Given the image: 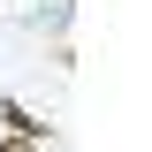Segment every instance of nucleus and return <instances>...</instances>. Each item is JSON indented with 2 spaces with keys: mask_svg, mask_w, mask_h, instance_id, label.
<instances>
[{
  "mask_svg": "<svg viewBox=\"0 0 152 152\" xmlns=\"http://www.w3.org/2000/svg\"><path fill=\"white\" fill-rule=\"evenodd\" d=\"M69 15H76V0H46V8H38V31H53V38H69Z\"/></svg>",
  "mask_w": 152,
  "mask_h": 152,
  "instance_id": "2",
  "label": "nucleus"
},
{
  "mask_svg": "<svg viewBox=\"0 0 152 152\" xmlns=\"http://www.w3.org/2000/svg\"><path fill=\"white\" fill-rule=\"evenodd\" d=\"M0 129L15 137V145H38V152H46V122H38V114L23 107L15 91H0Z\"/></svg>",
  "mask_w": 152,
  "mask_h": 152,
  "instance_id": "1",
  "label": "nucleus"
}]
</instances>
